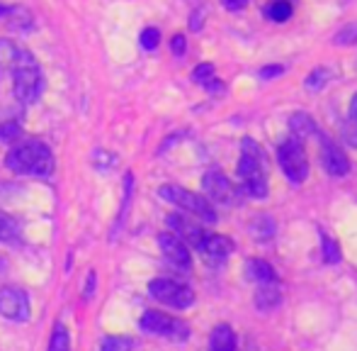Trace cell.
<instances>
[{
  "instance_id": "cell-1",
  "label": "cell",
  "mask_w": 357,
  "mask_h": 351,
  "mask_svg": "<svg viewBox=\"0 0 357 351\" xmlns=\"http://www.w3.org/2000/svg\"><path fill=\"white\" fill-rule=\"evenodd\" d=\"M10 171L20 176H34V178H49L54 173V154L39 139H24L17 147L10 149L5 157Z\"/></svg>"
},
{
  "instance_id": "cell-2",
  "label": "cell",
  "mask_w": 357,
  "mask_h": 351,
  "mask_svg": "<svg viewBox=\"0 0 357 351\" xmlns=\"http://www.w3.org/2000/svg\"><path fill=\"white\" fill-rule=\"evenodd\" d=\"M238 176L243 188L248 190V195H253L258 200L268 198V164H265L260 144L248 137L241 142Z\"/></svg>"
},
{
  "instance_id": "cell-3",
  "label": "cell",
  "mask_w": 357,
  "mask_h": 351,
  "mask_svg": "<svg viewBox=\"0 0 357 351\" xmlns=\"http://www.w3.org/2000/svg\"><path fill=\"white\" fill-rule=\"evenodd\" d=\"M10 73H13L15 98H17L20 103H34V100L42 95V90H44L42 69H39L37 59L29 52L17 49V57H15Z\"/></svg>"
},
{
  "instance_id": "cell-4",
  "label": "cell",
  "mask_w": 357,
  "mask_h": 351,
  "mask_svg": "<svg viewBox=\"0 0 357 351\" xmlns=\"http://www.w3.org/2000/svg\"><path fill=\"white\" fill-rule=\"evenodd\" d=\"M158 195L163 200H168V203L178 205V208L185 210V213L195 215V217L202 220V222H207V224H214L216 222V210H214V205L209 203V200L204 198V195L192 193V190L183 188V185H160Z\"/></svg>"
},
{
  "instance_id": "cell-5",
  "label": "cell",
  "mask_w": 357,
  "mask_h": 351,
  "mask_svg": "<svg viewBox=\"0 0 357 351\" xmlns=\"http://www.w3.org/2000/svg\"><path fill=\"white\" fill-rule=\"evenodd\" d=\"M278 162L280 169L284 171L291 183H304L309 176V162H306L304 144L296 137H287L278 149Z\"/></svg>"
},
{
  "instance_id": "cell-6",
  "label": "cell",
  "mask_w": 357,
  "mask_h": 351,
  "mask_svg": "<svg viewBox=\"0 0 357 351\" xmlns=\"http://www.w3.org/2000/svg\"><path fill=\"white\" fill-rule=\"evenodd\" d=\"M142 329L153 337H165V339H173V342H185L190 337V327L178 317H170L165 313H158V310H149L144 313L142 317Z\"/></svg>"
},
{
  "instance_id": "cell-7",
  "label": "cell",
  "mask_w": 357,
  "mask_h": 351,
  "mask_svg": "<svg viewBox=\"0 0 357 351\" xmlns=\"http://www.w3.org/2000/svg\"><path fill=\"white\" fill-rule=\"evenodd\" d=\"M149 293H151V298H155L158 303L168 305V308H175V310H185L195 303L192 288H188L185 283H178V280H173V278L151 280Z\"/></svg>"
},
{
  "instance_id": "cell-8",
  "label": "cell",
  "mask_w": 357,
  "mask_h": 351,
  "mask_svg": "<svg viewBox=\"0 0 357 351\" xmlns=\"http://www.w3.org/2000/svg\"><path fill=\"white\" fill-rule=\"evenodd\" d=\"M0 317L10 322L29 320V298L22 288H13V285L0 288Z\"/></svg>"
},
{
  "instance_id": "cell-9",
  "label": "cell",
  "mask_w": 357,
  "mask_h": 351,
  "mask_svg": "<svg viewBox=\"0 0 357 351\" xmlns=\"http://www.w3.org/2000/svg\"><path fill=\"white\" fill-rule=\"evenodd\" d=\"M321 164H324L326 173L333 178H343L350 173V159L345 157V152L333 142L331 137H321Z\"/></svg>"
},
{
  "instance_id": "cell-10",
  "label": "cell",
  "mask_w": 357,
  "mask_h": 351,
  "mask_svg": "<svg viewBox=\"0 0 357 351\" xmlns=\"http://www.w3.org/2000/svg\"><path fill=\"white\" fill-rule=\"evenodd\" d=\"M202 188H204V198L209 203H219V205H231L236 203V188L229 178L221 171H207L202 178Z\"/></svg>"
},
{
  "instance_id": "cell-11",
  "label": "cell",
  "mask_w": 357,
  "mask_h": 351,
  "mask_svg": "<svg viewBox=\"0 0 357 351\" xmlns=\"http://www.w3.org/2000/svg\"><path fill=\"white\" fill-rule=\"evenodd\" d=\"M158 247L163 252V257L168 259L175 268H183V271H190L192 268V254H190L188 244L183 242L180 237H175L173 232H165L158 237Z\"/></svg>"
},
{
  "instance_id": "cell-12",
  "label": "cell",
  "mask_w": 357,
  "mask_h": 351,
  "mask_svg": "<svg viewBox=\"0 0 357 351\" xmlns=\"http://www.w3.org/2000/svg\"><path fill=\"white\" fill-rule=\"evenodd\" d=\"M168 227L173 229L175 237H180L183 242L192 244L195 249H199L202 239L207 237V232H204L195 220H190L188 215H168Z\"/></svg>"
},
{
  "instance_id": "cell-13",
  "label": "cell",
  "mask_w": 357,
  "mask_h": 351,
  "mask_svg": "<svg viewBox=\"0 0 357 351\" xmlns=\"http://www.w3.org/2000/svg\"><path fill=\"white\" fill-rule=\"evenodd\" d=\"M199 252H202L207 259H212V262H224V259H229L231 254H234V242L221 237V234L207 232V237H204L202 244H199Z\"/></svg>"
},
{
  "instance_id": "cell-14",
  "label": "cell",
  "mask_w": 357,
  "mask_h": 351,
  "mask_svg": "<svg viewBox=\"0 0 357 351\" xmlns=\"http://www.w3.org/2000/svg\"><path fill=\"white\" fill-rule=\"evenodd\" d=\"M243 271H245V278L255 280L258 285L275 283V280H278V273H275V268L268 262H263V259H250V262L245 264Z\"/></svg>"
},
{
  "instance_id": "cell-15",
  "label": "cell",
  "mask_w": 357,
  "mask_h": 351,
  "mask_svg": "<svg viewBox=\"0 0 357 351\" xmlns=\"http://www.w3.org/2000/svg\"><path fill=\"white\" fill-rule=\"evenodd\" d=\"M280 303H282V290H280L278 280H275V283H263L258 288V293H255V305H258V310H263V313L275 310Z\"/></svg>"
},
{
  "instance_id": "cell-16",
  "label": "cell",
  "mask_w": 357,
  "mask_h": 351,
  "mask_svg": "<svg viewBox=\"0 0 357 351\" xmlns=\"http://www.w3.org/2000/svg\"><path fill=\"white\" fill-rule=\"evenodd\" d=\"M209 349L212 351H236V332L229 324H216L209 337Z\"/></svg>"
},
{
  "instance_id": "cell-17",
  "label": "cell",
  "mask_w": 357,
  "mask_h": 351,
  "mask_svg": "<svg viewBox=\"0 0 357 351\" xmlns=\"http://www.w3.org/2000/svg\"><path fill=\"white\" fill-rule=\"evenodd\" d=\"M289 132L291 137H296L301 142V139L311 137V134H316V124L314 120H311V115L306 113H294L289 117Z\"/></svg>"
},
{
  "instance_id": "cell-18",
  "label": "cell",
  "mask_w": 357,
  "mask_h": 351,
  "mask_svg": "<svg viewBox=\"0 0 357 351\" xmlns=\"http://www.w3.org/2000/svg\"><path fill=\"white\" fill-rule=\"evenodd\" d=\"M17 239H20L17 222H15L8 213H3V210H0V242H3V244H15Z\"/></svg>"
},
{
  "instance_id": "cell-19",
  "label": "cell",
  "mask_w": 357,
  "mask_h": 351,
  "mask_svg": "<svg viewBox=\"0 0 357 351\" xmlns=\"http://www.w3.org/2000/svg\"><path fill=\"white\" fill-rule=\"evenodd\" d=\"M294 13V5L291 3H284V0H273V3L265 8V15H268L273 22H287Z\"/></svg>"
},
{
  "instance_id": "cell-20",
  "label": "cell",
  "mask_w": 357,
  "mask_h": 351,
  "mask_svg": "<svg viewBox=\"0 0 357 351\" xmlns=\"http://www.w3.org/2000/svg\"><path fill=\"white\" fill-rule=\"evenodd\" d=\"M49 351H71V337H68V329L61 322L54 324L52 342H49Z\"/></svg>"
},
{
  "instance_id": "cell-21",
  "label": "cell",
  "mask_w": 357,
  "mask_h": 351,
  "mask_svg": "<svg viewBox=\"0 0 357 351\" xmlns=\"http://www.w3.org/2000/svg\"><path fill=\"white\" fill-rule=\"evenodd\" d=\"M192 78H195V83H199V86H204V88H212V90L219 88L212 64H199V66L192 71Z\"/></svg>"
},
{
  "instance_id": "cell-22",
  "label": "cell",
  "mask_w": 357,
  "mask_h": 351,
  "mask_svg": "<svg viewBox=\"0 0 357 351\" xmlns=\"http://www.w3.org/2000/svg\"><path fill=\"white\" fill-rule=\"evenodd\" d=\"M15 57H17V49H15V44L10 42V39H0V76L13 69Z\"/></svg>"
},
{
  "instance_id": "cell-23",
  "label": "cell",
  "mask_w": 357,
  "mask_h": 351,
  "mask_svg": "<svg viewBox=\"0 0 357 351\" xmlns=\"http://www.w3.org/2000/svg\"><path fill=\"white\" fill-rule=\"evenodd\" d=\"M253 234L258 242H268V239H273V234H275V222L270 217H265V215H260V217H255V222H253Z\"/></svg>"
},
{
  "instance_id": "cell-24",
  "label": "cell",
  "mask_w": 357,
  "mask_h": 351,
  "mask_svg": "<svg viewBox=\"0 0 357 351\" xmlns=\"http://www.w3.org/2000/svg\"><path fill=\"white\" fill-rule=\"evenodd\" d=\"M321 252H324V262L326 264H338L340 262V249L338 244L331 239V234L321 232Z\"/></svg>"
},
{
  "instance_id": "cell-25",
  "label": "cell",
  "mask_w": 357,
  "mask_h": 351,
  "mask_svg": "<svg viewBox=\"0 0 357 351\" xmlns=\"http://www.w3.org/2000/svg\"><path fill=\"white\" fill-rule=\"evenodd\" d=\"M333 42L338 44V47H353V44H357V22L345 24V27L333 37Z\"/></svg>"
},
{
  "instance_id": "cell-26",
  "label": "cell",
  "mask_w": 357,
  "mask_h": 351,
  "mask_svg": "<svg viewBox=\"0 0 357 351\" xmlns=\"http://www.w3.org/2000/svg\"><path fill=\"white\" fill-rule=\"evenodd\" d=\"M134 339L132 337H107L102 342V351H132Z\"/></svg>"
},
{
  "instance_id": "cell-27",
  "label": "cell",
  "mask_w": 357,
  "mask_h": 351,
  "mask_svg": "<svg viewBox=\"0 0 357 351\" xmlns=\"http://www.w3.org/2000/svg\"><path fill=\"white\" fill-rule=\"evenodd\" d=\"M139 42H142L144 49H149V52H153L155 47L160 44V32L155 27H146L142 32V37H139Z\"/></svg>"
},
{
  "instance_id": "cell-28",
  "label": "cell",
  "mask_w": 357,
  "mask_h": 351,
  "mask_svg": "<svg viewBox=\"0 0 357 351\" xmlns=\"http://www.w3.org/2000/svg\"><path fill=\"white\" fill-rule=\"evenodd\" d=\"M20 134H22V129H20L17 122H3L0 124V142H13V139H17Z\"/></svg>"
},
{
  "instance_id": "cell-29",
  "label": "cell",
  "mask_w": 357,
  "mask_h": 351,
  "mask_svg": "<svg viewBox=\"0 0 357 351\" xmlns=\"http://www.w3.org/2000/svg\"><path fill=\"white\" fill-rule=\"evenodd\" d=\"M326 83H328V71H326V69H316V71H311L309 78H306V86L314 90L324 88Z\"/></svg>"
},
{
  "instance_id": "cell-30",
  "label": "cell",
  "mask_w": 357,
  "mask_h": 351,
  "mask_svg": "<svg viewBox=\"0 0 357 351\" xmlns=\"http://www.w3.org/2000/svg\"><path fill=\"white\" fill-rule=\"evenodd\" d=\"M280 73H284V66H265V69H260V78H273V76H280Z\"/></svg>"
},
{
  "instance_id": "cell-31",
  "label": "cell",
  "mask_w": 357,
  "mask_h": 351,
  "mask_svg": "<svg viewBox=\"0 0 357 351\" xmlns=\"http://www.w3.org/2000/svg\"><path fill=\"white\" fill-rule=\"evenodd\" d=\"M221 5H224L226 10H243L245 5H248V0H221Z\"/></svg>"
},
{
  "instance_id": "cell-32",
  "label": "cell",
  "mask_w": 357,
  "mask_h": 351,
  "mask_svg": "<svg viewBox=\"0 0 357 351\" xmlns=\"http://www.w3.org/2000/svg\"><path fill=\"white\" fill-rule=\"evenodd\" d=\"M170 47H173L175 54H185V37H183V34H175Z\"/></svg>"
},
{
  "instance_id": "cell-33",
  "label": "cell",
  "mask_w": 357,
  "mask_h": 351,
  "mask_svg": "<svg viewBox=\"0 0 357 351\" xmlns=\"http://www.w3.org/2000/svg\"><path fill=\"white\" fill-rule=\"evenodd\" d=\"M93 288H95V273L88 275V285H85V298H90L93 295Z\"/></svg>"
},
{
  "instance_id": "cell-34",
  "label": "cell",
  "mask_w": 357,
  "mask_h": 351,
  "mask_svg": "<svg viewBox=\"0 0 357 351\" xmlns=\"http://www.w3.org/2000/svg\"><path fill=\"white\" fill-rule=\"evenodd\" d=\"M350 117H353V122L357 124V93L353 95V100H350Z\"/></svg>"
},
{
  "instance_id": "cell-35",
  "label": "cell",
  "mask_w": 357,
  "mask_h": 351,
  "mask_svg": "<svg viewBox=\"0 0 357 351\" xmlns=\"http://www.w3.org/2000/svg\"><path fill=\"white\" fill-rule=\"evenodd\" d=\"M15 8H8V5H0V17H5V15H13Z\"/></svg>"
},
{
  "instance_id": "cell-36",
  "label": "cell",
  "mask_w": 357,
  "mask_h": 351,
  "mask_svg": "<svg viewBox=\"0 0 357 351\" xmlns=\"http://www.w3.org/2000/svg\"><path fill=\"white\" fill-rule=\"evenodd\" d=\"M284 3H291V5H294V3H296V0H284Z\"/></svg>"
}]
</instances>
